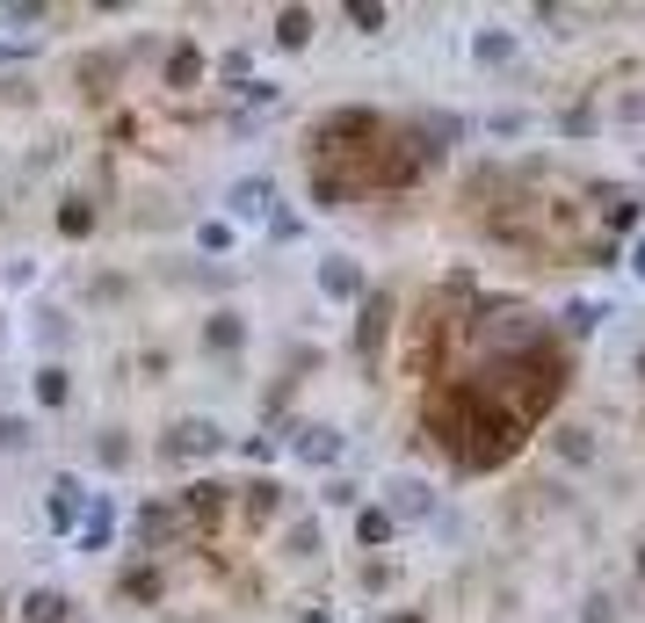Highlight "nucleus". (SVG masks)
I'll list each match as a JSON object with an SVG mask.
<instances>
[{
  "label": "nucleus",
  "instance_id": "13",
  "mask_svg": "<svg viewBox=\"0 0 645 623\" xmlns=\"http://www.w3.org/2000/svg\"><path fill=\"white\" fill-rule=\"evenodd\" d=\"M58 232H66V240H88V232H95V204H80V196L58 204Z\"/></svg>",
  "mask_w": 645,
  "mask_h": 623
},
{
  "label": "nucleus",
  "instance_id": "4",
  "mask_svg": "<svg viewBox=\"0 0 645 623\" xmlns=\"http://www.w3.org/2000/svg\"><path fill=\"white\" fill-rule=\"evenodd\" d=\"M80 507H88V493H80V479H58L52 493H44V522H52L58 537H66L73 522H80Z\"/></svg>",
  "mask_w": 645,
  "mask_h": 623
},
{
  "label": "nucleus",
  "instance_id": "1",
  "mask_svg": "<svg viewBox=\"0 0 645 623\" xmlns=\"http://www.w3.org/2000/svg\"><path fill=\"white\" fill-rule=\"evenodd\" d=\"M232 218H240V226H262V218H276V182H269V174H247V182H232Z\"/></svg>",
  "mask_w": 645,
  "mask_h": 623
},
{
  "label": "nucleus",
  "instance_id": "27",
  "mask_svg": "<svg viewBox=\"0 0 645 623\" xmlns=\"http://www.w3.org/2000/svg\"><path fill=\"white\" fill-rule=\"evenodd\" d=\"M638 276H645V240H638Z\"/></svg>",
  "mask_w": 645,
  "mask_h": 623
},
{
  "label": "nucleus",
  "instance_id": "11",
  "mask_svg": "<svg viewBox=\"0 0 645 623\" xmlns=\"http://www.w3.org/2000/svg\"><path fill=\"white\" fill-rule=\"evenodd\" d=\"M471 58H479V66H507V58H515V36L507 30H479L471 36Z\"/></svg>",
  "mask_w": 645,
  "mask_h": 623
},
{
  "label": "nucleus",
  "instance_id": "31",
  "mask_svg": "<svg viewBox=\"0 0 645 623\" xmlns=\"http://www.w3.org/2000/svg\"><path fill=\"white\" fill-rule=\"evenodd\" d=\"M305 623H327V616H305Z\"/></svg>",
  "mask_w": 645,
  "mask_h": 623
},
{
  "label": "nucleus",
  "instance_id": "17",
  "mask_svg": "<svg viewBox=\"0 0 645 623\" xmlns=\"http://www.w3.org/2000/svg\"><path fill=\"white\" fill-rule=\"evenodd\" d=\"M204 341H210V348H240V341H247V327L232 319V312H218V319L204 327Z\"/></svg>",
  "mask_w": 645,
  "mask_h": 623
},
{
  "label": "nucleus",
  "instance_id": "26",
  "mask_svg": "<svg viewBox=\"0 0 645 623\" xmlns=\"http://www.w3.org/2000/svg\"><path fill=\"white\" fill-rule=\"evenodd\" d=\"M384 623H420V616H406V609H400V616H384Z\"/></svg>",
  "mask_w": 645,
  "mask_h": 623
},
{
  "label": "nucleus",
  "instance_id": "2",
  "mask_svg": "<svg viewBox=\"0 0 645 623\" xmlns=\"http://www.w3.org/2000/svg\"><path fill=\"white\" fill-rule=\"evenodd\" d=\"M218 450H226V428H218V420H204V414L182 420L175 442H167V457H218Z\"/></svg>",
  "mask_w": 645,
  "mask_h": 623
},
{
  "label": "nucleus",
  "instance_id": "9",
  "mask_svg": "<svg viewBox=\"0 0 645 623\" xmlns=\"http://www.w3.org/2000/svg\"><path fill=\"white\" fill-rule=\"evenodd\" d=\"M400 537V522L384 515V507H363V515H356V544H363V551H378V544H392Z\"/></svg>",
  "mask_w": 645,
  "mask_h": 623
},
{
  "label": "nucleus",
  "instance_id": "30",
  "mask_svg": "<svg viewBox=\"0 0 645 623\" xmlns=\"http://www.w3.org/2000/svg\"><path fill=\"white\" fill-rule=\"evenodd\" d=\"M0 341H8V319H0Z\"/></svg>",
  "mask_w": 645,
  "mask_h": 623
},
{
  "label": "nucleus",
  "instance_id": "6",
  "mask_svg": "<svg viewBox=\"0 0 645 623\" xmlns=\"http://www.w3.org/2000/svg\"><path fill=\"white\" fill-rule=\"evenodd\" d=\"M73 616V602L58 588H30L22 594V623H66Z\"/></svg>",
  "mask_w": 645,
  "mask_h": 623
},
{
  "label": "nucleus",
  "instance_id": "15",
  "mask_svg": "<svg viewBox=\"0 0 645 623\" xmlns=\"http://www.w3.org/2000/svg\"><path fill=\"white\" fill-rule=\"evenodd\" d=\"M384 319H392V297H370V305H363V356L384 341Z\"/></svg>",
  "mask_w": 645,
  "mask_h": 623
},
{
  "label": "nucleus",
  "instance_id": "18",
  "mask_svg": "<svg viewBox=\"0 0 645 623\" xmlns=\"http://www.w3.org/2000/svg\"><path fill=\"white\" fill-rule=\"evenodd\" d=\"M196 247H204V254H226V247H232V226H226V218H204V226H196Z\"/></svg>",
  "mask_w": 645,
  "mask_h": 623
},
{
  "label": "nucleus",
  "instance_id": "16",
  "mask_svg": "<svg viewBox=\"0 0 645 623\" xmlns=\"http://www.w3.org/2000/svg\"><path fill=\"white\" fill-rule=\"evenodd\" d=\"M276 507H283V485L276 479H254V485H247V515H276Z\"/></svg>",
  "mask_w": 645,
  "mask_h": 623
},
{
  "label": "nucleus",
  "instance_id": "7",
  "mask_svg": "<svg viewBox=\"0 0 645 623\" xmlns=\"http://www.w3.org/2000/svg\"><path fill=\"white\" fill-rule=\"evenodd\" d=\"M291 450L305 457V464H334V457H341V435H334V428H297Z\"/></svg>",
  "mask_w": 645,
  "mask_h": 623
},
{
  "label": "nucleus",
  "instance_id": "5",
  "mask_svg": "<svg viewBox=\"0 0 645 623\" xmlns=\"http://www.w3.org/2000/svg\"><path fill=\"white\" fill-rule=\"evenodd\" d=\"M428 507H436V493H428L420 479H392V507H384L392 522H420Z\"/></svg>",
  "mask_w": 645,
  "mask_h": 623
},
{
  "label": "nucleus",
  "instance_id": "29",
  "mask_svg": "<svg viewBox=\"0 0 645 623\" xmlns=\"http://www.w3.org/2000/svg\"><path fill=\"white\" fill-rule=\"evenodd\" d=\"M638 572H645V544H638Z\"/></svg>",
  "mask_w": 645,
  "mask_h": 623
},
{
  "label": "nucleus",
  "instance_id": "3",
  "mask_svg": "<svg viewBox=\"0 0 645 623\" xmlns=\"http://www.w3.org/2000/svg\"><path fill=\"white\" fill-rule=\"evenodd\" d=\"M319 291H327L334 305H356V297H363V269H356L349 254H327L319 261Z\"/></svg>",
  "mask_w": 645,
  "mask_h": 623
},
{
  "label": "nucleus",
  "instance_id": "10",
  "mask_svg": "<svg viewBox=\"0 0 645 623\" xmlns=\"http://www.w3.org/2000/svg\"><path fill=\"white\" fill-rule=\"evenodd\" d=\"M204 80V52H196V44H175V52H167V87H196Z\"/></svg>",
  "mask_w": 645,
  "mask_h": 623
},
{
  "label": "nucleus",
  "instance_id": "21",
  "mask_svg": "<svg viewBox=\"0 0 645 623\" xmlns=\"http://www.w3.org/2000/svg\"><path fill=\"white\" fill-rule=\"evenodd\" d=\"M291 551H297V558L319 551V522H291Z\"/></svg>",
  "mask_w": 645,
  "mask_h": 623
},
{
  "label": "nucleus",
  "instance_id": "28",
  "mask_svg": "<svg viewBox=\"0 0 645 623\" xmlns=\"http://www.w3.org/2000/svg\"><path fill=\"white\" fill-rule=\"evenodd\" d=\"M638 378H645V348H638Z\"/></svg>",
  "mask_w": 645,
  "mask_h": 623
},
{
  "label": "nucleus",
  "instance_id": "20",
  "mask_svg": "<svg viewBox=\"0 0 645 623\" xmlns=\"http://www.w3.org/2000/svg\"><path fill=\"white\" fill-rule=\"evenodd\" d=\"M109 529H117V515H109V507H95V515H88V537H80V544H88V551H102Z\"/></svg>",
  "mask_w": 645,
  "mask_h": 623
},
{
  "label": "nucleus",
  "instance_id": "22",
  "mask_svg": "<svg viewBox=\"0 0 645 623\" xmlns=\"http://www.w3.org/2000/svg\"><path fill=\"white\" fill-rule=\"evenodd\" d=\"M0 450H30V420H15V414L0 420Z\"/></svg>",
  "mask_w": 645,
  "mask_h": 623
},
{
  "label": "nucleus",
  "instance_id": "12",
  "mask_svg": "<svg viewBox=\"0 0 645 623\" xmlns=\"http://www.w3.org/2000/svg\"><path fill=\"white\" fill-rule=\"evenodd\" d=\"M66 398H73V378L58 363H44L36 370V406H66Z\"/></svg>",
  "mask_w": 645,
  "mask_h": 623
},
{
  "label": "nucleus",
  "instance_id": "25",
  "mask_svg": "<svg viewBox=\"0 0 645 623\" xmlns=\"http://www.w3.org/2000/svg\"><path fill=\"white\" fill-rule=\"evenodd\" d=\"M580 623H616V602H610V594H588V616H580Z\"/></svg>",
  "mask_w": 645,
  "mask_h": 623
},
{
  "label": "nucleus",
  "instance_id": "8",
  "mask_svg": "<svg viewBox=\"0 0 645 623\" xmlns=\"http://www.w3.org/2000/svg\"><path fill=\"white\" fill-rule=\"evenodd\" d=\"M276 44L283 52H305V44H313V8H283L276 15Z\"/></svg>",
  "mask_w": 645,
  "mask_h": 623
},
{
  "label": "nucleus",
  "instance_id": "23",
  "mask_svg": "<svg viewBox=\"0 0 645 623\" xmlns=\"http://www.w3.org/2000/svg\"><path fill=\"white\" fill-rule=\"evenodd\" d=\"M349 22H356V30H363V36H378V30H384V8H370V0H356V8H349Z\"/></svg>",
  "mask_w": 645,
  "mask_h": 623
},
{
  "label": "nucleus",
  "instance_id": "24",
  "mask_svg": "<svg viewBox=\"0 0 645 623\" xmlns=\"http://www.w3.org/2000/svg\"><path fill=\"white\" fill-rule=\"evenodd\" d=\"M123 594H139V602H153V594H160V580H153V572H123Z\"/></svg>",
  "mask_w": 645,
  "mask_h": 623
},
{
  "label": "nucleus",
  "instance_id": "19",
  "mask_svg": "<svg viewBox=\"0 0 645 623\" xmlns=\"http://www.w3.org/2000/svg\"><path fill=\"white\" fill-rule=\"evenodd\" d=\"M602 319H610V312H602V305H566V327H573V334H594V327H602Z\"/></svg>",
  "mask_w": 645,
  "mask_h": 623
},
{
  "label": "nucleus",
  "instance_id": "14",
  "mask_svg": "<svg viewBox=\"0 0 645 623\" xmlns=\"http://www.w3.org/2000/svg\"><path fill=\"white\" fill-rule=\"evenodd\" d=\"M551 442H558V457H566V464H594V442H588V428H558Z\"/></svg>",
  "mask_w": 645,
  "mask_h": 623
}]
</instances>
